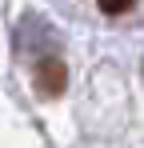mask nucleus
I'll return each mask as SVG.
<instances>
[{"instance_id": "f257e3e1", "label": "nucleus", "mask_w": 144, "mask_h": 148, "mask_svg": "<svg viewBox=\"0 0 144 148\" xmlns=\"http://www.w3.org/2000/svg\"><path fill=\"white\" fill-rule=\"evenodd\" d=\"M32 80H36V92L52 100V96H60V92H64V84H68V64H64V60H56V56H48V60L36 64V76H32Z\"/></svg>"}, {"instance_id": "f03ea898", "label": "nucleus", "mask_w": 144, "mask_h": 148, "mask_svg": "<svg viewBox=\"0 0 144 148\" xmlns=\"http://www.w3.org/2000/svg\"><path fill=\"white\" fill-rule=\"evenodd\" d=\"M100 4V12H108V16H120V12H128L136 0H96Z\"/></svg>"}]
</instances>
